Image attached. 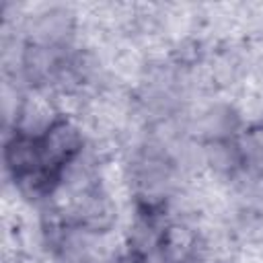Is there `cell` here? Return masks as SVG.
Wrapping results in <instances>:
<instances>
[{
    "label": "cell",
    "mask_w": 263,
    "mask_h": 263,
    "mask_svg": "<svg viewBox=\"0 0 263 263\" xmlns=\"http://www.w3.org/2000/svg\"><path fill=\"white\" fill-rule=\"evenodd\" d=\"M111 263H152V261H150V257H148V255L127 249V251L119 253L117 257H113V261H111Z\"/></svg>",
    "instance_id": "277c9868"
},
{
    "label": "cell",
    "mask_w": 263,
    "mask_h": 263,
    "mask_svg": "<svg viewBox=\"0 0 263 263\" xmlns=\"http://www.w3.org/2000/svg\"><path fill=\"white\" fill-rule=\"evenodd\" d=\"M37 140L43 156L45 175L49 177V181L58 191L64 175L78 160H82V154L86 148L84 132L72 115L60 111L53 117V121L37 136Z\"/></svg>",
    "instance_id": "6da1fadb"
},
{
    "label": "cell",
    "mask_w": 263,
    "mask_h": 263,
    "mask_svg": "<svg viewBox=\"0 0 263 263\" xmlns=\"http://www.w3.org/2000/svg\"><path fill=\"white\" fill-rule=\"evenodd\" d=\"M234 138L203 142V152H201L203 164L218 179H234L236 175H242L240 156H238V148H236Z\"/></svg>",
    "instance_id": "3957f363"
},
{
    "label": "cell",
    "mask_w": 263,
    "mask_h": 263,
    "mask_svg": "<svg viewBox=\"0 0 263 263\" xmlns=\"http://www.w3.org/2000/svg\"><path fill=\"white\" fill-rule=\"evenodd\" d=\"M234 140L240 156L242 175L255 181H261L263 179V119H255L242 125Z\"/></svg>",
    "instance_id": "7a4b0ae2"
}]
</instances>
